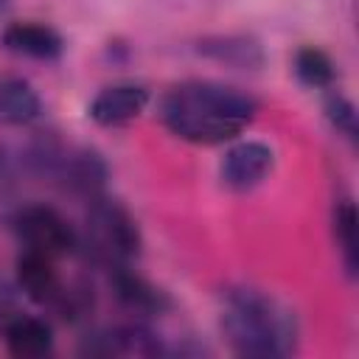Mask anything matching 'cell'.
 <instances>
[{"label":"cell","mask_w":359,"mask_h":359,"mask_svg":"<svg viewBox=\"0 0 359 359\" xmlns=\"http://www.w3.org/2000/svg\"><path fill=\"white\" fill-rule=\"evenodd\" d=\"M325 109V118L331 121V126L337 132H342L348 140H356V107L351 98L339 95V93H331L323 104Z\"/></svg>","instance_id":"9a60e30c"},{"label":"cell","mask_w":359,"mask_h":359,"mask_svg":"<svg viewBox=\"0 0 359 359\" xmlns=\"http://www.w3.org/2000/svg\"><path fill=\"white\" fill-rule=\"evenodd\" d=\"M14 275H17L20 292L39 306H53L65 289V283L56 272V258L36 252V250H22L17 255Z\"/></svg>","instance_id":"ba28073f"},{"label":"cell","mask_w":359,"mask_h":359,"mask_svg":"<svg viewBox=\"0 0 359 359\" xmlns=\"http://www.w3.org/2000/svg\"><path fill=\"white\" fill-rule=\"evenodd\" d=\"M3 342L14 359H39L53 351V325L34 314H17L6 323Z\"/></svg>","instance_id":"8fae6325"},{"label":"cell","mask_w":359,"mask_h":359,"mask_svg":"<svg viewBox=\"0 0 359 359\" xmlns=\"http://www.w3.org/2000/svg\"><path fill=\"white\" fill-rule=\"evenodd\" d=\"M87 205V252H93V258L107 269L129 266L143 247L132 213L104 194L90 199Z\"/></svg>","instance_id":"3957f363"},{"label":"cell","mask_w":359,"mask_h":359,"mask_svg":"<svg viewBox=\"0 0 359 359\" xmlns=\"http://www.w3.org/2000/svg\"><path fill=\"white\" fill-rule=\"evenodd\" d=\"M11 227H14V236L20 238L22 250H36L50 258H65V255L76 252V247H79V233L73 230V224L56 208L42 205V202L22 205L14 213Z\"/></svg>","instance_id":"277c9868"},{"label":"cell","mask_w":359,"mask_h":359,"mask_svg":"<svg viewBox=\"0 0 359 359\" xmlns=\"http://www.w3.org/2000/svg\"><path fill=\"white\" fill-rule=\"evenodd\" d=\"M275 168V149L264 140H236L222 163H219V180L224 188L236 194L255 191Z\"/></svg>","instance_id":"5b68a950"},{"label":"cell","mask_w":359,"mask_h":359,"mask_svg":"<svg viewBox=\"0 0 359 359\" xmlns=\"http://www.w3.org/2000/svg\"><path fill=\"white\" fill-rule=\"evenodd\" d=\"M42 115V98L31 87V81L20 76L0 79V123L6 126H28Z\"/></svg>","instance_id":"7c38bea8"},{"label":"cell","mask_w":359,"mask_h":359,"mask_svg":"<svg viewBox=\"0 0 359 359\" xmlns=\"http://www.w3.org/2000/svg\"><path fill=\"white\" fill-rule=\"evenodd\" d=\"M151 95L143 84L135 81H121V84H109L104 90H98V95L90 101V118L98 126L115 129V126H126L132 121H137L146 107H149Z\"/></svg>","instance_id":"8992f818"},{"label":"cell","mask_w":359,"mask_h":359,"mask_svg":"<svg viewBox=\"0 0 359 359\" xmlns=\"http://www.w3.org/2000/svg\"><path fill=\"white\" fill-rule=\"evenodd\" d=\"M331 224H334V238L345 264V272L351 278H356L359 269V247H356V205L351 199H339L334 205L331 213Z\"/></svg>","instance_id":"4fadbf2b"},{"label":"cell","mask_w":359,"mask_h":359,"mask_svg":"<svg viewBox=\"0 0 359 359\" xmlns=\"http://www.w3.org/2000/svg\"><path fill=\"white\" fill-rule=\"evenodd\" d=\"M196 53L230 70H261L266 62V50L252 34H208L196 39Z\"/></svg>","instance_id":"52a82bcc"},{"label":"cell","mask_w":359,"mask_h":359,"mask_svg":"<svg viewBox=\"0 0 359 359\" xmlns=\"http://www.w3.org/2000/svg\"><path fill=\"white\" fill-rule=\"evenodd\" d=\"M109 283H112V294L118 297V303L140 317H157L165 309H171L168 294L157 289L151 280H146L143 275H137L132 264L109 269Z\"/></svg>","instance_id":"9c48e42d"},{"label":"cell","mask_w":359,"mask_h":359,"mask_svg":"<svg viewBox=\"0 0 359 359\" xmlns=\"http://www.w3.org/2000/svg\"><path fill=\"white\" fill-rule=\"evenodd\" d=\"M294 76L306 87H314V90L331 87L334 84V62L325 50H320L314 45H306L294 53Z\"/></svg>","instance_id":"5bb4252c"},{"label":"cell","mask_w":359,"mask_h":359,"mask_svg":"<svg viewBox=\"0 0 359 359\" xmlns=\"http://www.w3.org/2000/svg\"><path fill=\"white\" fill-rule=\"evenodd\" d=\"M8 6H11V0H0V14H6V11H8Z\"/></svg>","instance_id":"2e32d148"},{"label":"cell","mask_w":359,"mask_h":359,"mask_svg":"<svg viewBox=\"0 0 359 359\" xmlns=\"http://www.w3.org/2000/svg\"><path fill=\"white\" fill-rule=\"evenodd\" d=\"M0 39L11 53L28 56V59H39V62H53V59H59L65 53L62 34L56 28L45 25V22H34V20L6 25Z\"/></svg>","instance_id":"30bf717a"},{"label":"cell","mask_w":359,"mask_h":359,"mask_svg":"<svg viewBox=\"0 0 359 359\" xmlns=\"http://www.w3.org/2000/svg\"><path fill=\"white\" fill-rule=\"evenodd\" d=\"M258 115V101L241 87L194 79L174 84L160 101L163 126L188 143L216 146L236 140Z\"/></svg>","instance_id":"6da1fadb"},{"label":"cell","mask_w":359,"mask_h":359,"mask_svg":"<svg viewBox=\"0 0 359 359\" xmlns=\"http://www.w3.org/2000/svg\"><path fill=\"white\" fill-rule=\"evenodd\" d=\"M219 325L238 356L280 359L294 353L300 342V323L292 306L252 283L222 289Z\"/></svg>","instance_id":"7a4b0ae2"}]
</instances>
